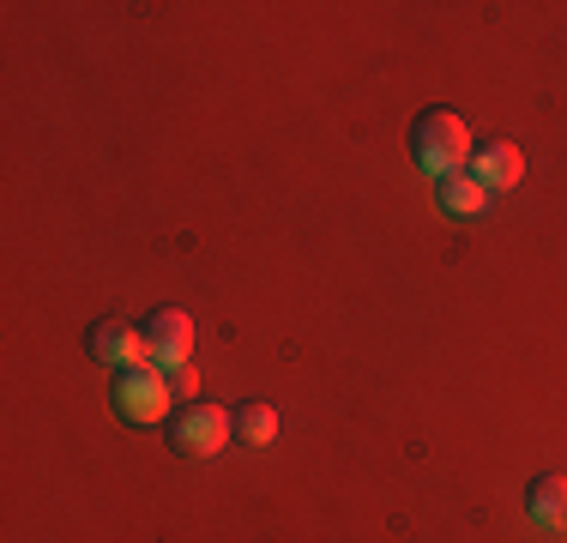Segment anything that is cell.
<instances>
[{
    "label": "cell",
    "mask_w": 567,
    "mask_h": 543,
    "mask_svg": "<svg viewBox=\"0 0 567 543\" xmlns=\"http://www.w3.org/2000/svg\"><path fill=\"white\" fill-rule=\"evenodd\" d=\"M471 127L453 115V109H423V115L411 121V157H416V170L423 175H458L471 163Z\"/></svg>",
    "instance_id": "obj_1"
},
{
    "label": "cell",
    "mask_w": 567,
    "mask_h": 543,
    "mask_svg": "<svg viewBox=\"0 0 567 543\" xmlns=\"http://www.w3.org/2000/svg\"><path fill=\"white\" fill-rule=\"evenodd\" d=\"M110 399H115V417H121V423H164L175 387H169V375L152 362V369H121Z\"/></svg>",
    "instance_id": "obj_2"
},
{
    "label": "cell",
    "mask_w": 567,
    "mask_h": 543,
    "mask_svg": "<svg viewBox=\"0 0 567 543\" xmlns=\"http://www.w3.org/2000/svg\"><path fill=\"white\" fill-rule=\"evenodd\" d=\"M229 423H236V441L241 447H266L278 434V411H272V404H260V399H248V404H236V411H229Z\"/></svg>",
    "instance_id": "obj_9"
},
{
    "label": "cell",
    "mask_w": 567,
    "mask_h": 543,
    "mask_svg": "<svg viewBox=\"0 0 567 543\" xmlns=\"http://www.w3.org/2000/svg\"><path fill=\"white\" fill-rule=\"evenodd\" d=\"M229 434H236V423H229V411L224 404H182V417L169 423V441H175V453H194V459H212V453H224L229 447Z\"/></svg>",
    "instance_id": "obj_3"
},
{
    "label": "cell",
    "mask_w": 567,
    "mask_h": 543,
    "mask_svg": "<svg viewBox=\"0 0 567 543\" xmlns=\"http://www.w3.org/2000/svg\"><path fill=\"white\" fill-rule=\"evenodd\" d=\"M465 170L477 175L489 194H502V187H519L525 157H519V145H507V140H477V145H471V163H465Z\"/></svg>",
    "instance_id": "obj_5"
},
{
    "label": "cell",
    "mask_w": 567,
    "mask_h": 543,
    "mask_svg": "<svg viewBox=\"0 0 567 543\" xmlns=\"http://www.w3.org/2000/svg\"><path fill=\"white\" fill-rule=\"evenodd\" d=\"M85 350L97 362H110V369H152V338H145V326L133 320H97L85 332Z\"/></svg>",
    "instance_id": "obj_4"
},
{
    "label": "cell",
    "mask_w": 567,
    "mask_h": 543,
    "mask_svg": "<svg viewBox=\"0 0 567 543\" xmlns=\"http://www.w3.org/2000/svg\"><path fill=\"white\" fill-rule=\"evenodd\" d=\"M145 338H152L157 369H182L187 350H194V320H187L182 308H157V315L145 320Z\"/></svg>",
    "instance_id": "obj_6"
},
{
    "label": "cell",
    "mask_w": 567,
    "mask_h": 543,
    "mask_svg": "<svg viewBox=\"0 0 567 543\" xmlns=\"http://www.w3.org/2000/svg\"><path fill=\"white\" fill-rule=\"evenodd\" d=\"M164 375H169L175 399H194V392H199V375H194V362H182V369H164Z\"/></svg>",
    "instance_id": "obj_10"
},
{
    "label": "cell",
    "mask_w": 567,
    "mask_h": 543,
    "mask_svg": "<svg viewBox=\"0 0 567 543\" xmlns=\"http://www.w3.org/2000/svg\"><path fill=\"white\" fill-rule=\"evenodd\" d=\"M435 199H441V212H447V217H483V212H489V187H483L471 170L441 175V182H435Z\"/></svg>",
    "instance_id": "obj_8"
},
{
    "label": "cell",
    "mask_w": 567,
    "mask_h": 543,
    "mask_svg": "<svg viewBox=\"0 0 567 543\" xmlns=\"http://www.w3.org/2000/svg\"><path fill=\"white\" fill-rule=\"evenodd\" d=\"M525 513L544 532H567V478L561 471H544V478L525 483Z\"/></svg>",
    "instance_id": "obj_7"
}]
</instances>
